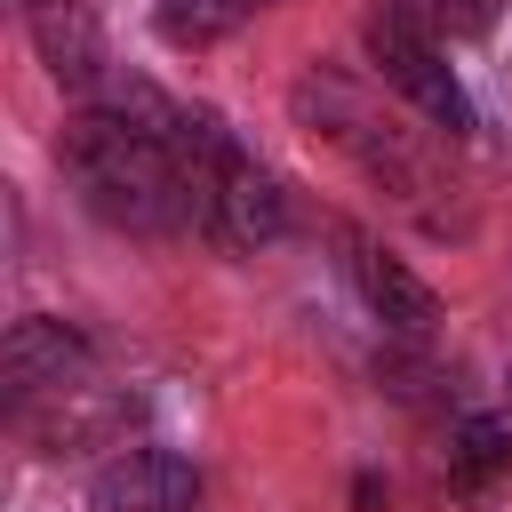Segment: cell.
Instances as JSON below:
<instances>
[{
	"instance_id": "11",
	"label": "cell",
	"mask_w": 512,
	"mask_h": 512,
	"mask_svg": "<svg viewBox=\"0 0 512 512\" xmlns=\"http://www.w3.org/2000/svg\"><path fill=\"white\" fill-rule=\"evenodd\" d=\"M432 8V24L448 32V40H480V32H496V16H504V0H424Z\"/></svg>"
},
{
	"instance_id": "8",
	"label": "cell",
	"mask_w": 512,
	"mask_h": 512,
	"mask_svg": "<svg viewBox=\"0 0 512 512\" xmlns=\"http://www.w3.org/2000/svg\"><path fill=\"white\" fill-rule=\"evenodd\" d=\"M512 480V400L504 408H480L448 432V496L464 512H480L496 488Z\"/></svg>"
},
{
	"instance_id": "4",
	"label": "cell",
	"mask_w": 512,
	"mask_h": 512,
	"mask_svg": "<svg viewBox=\"0 0 512 512\" xmlns=\"http://www.w3.org/2000/svg\"><path fill=\"white\" fill-rule=\"evenodd\" d=\"M368 56H376V72H384L424 120H440L448 136H472V96H464V80L448 72V56H440L400 8H376V16H368Z\"/></svg>"
},
{
	"instance_id": "2",
	"label": "cell",
	"mask_w": 512,
	"mask_h": 512,
	"mask_svg": "<svg viewBox=\"0 0 512 512\" xmlns=\"http://www.w3.org/2000/svg\"><path fill=\"white\" fill-rule=\"evenodd\" d=\"M168 152H176V168H184V224H192L208 248L256 256V248H272V240L288 232L280 184L232 144V128H224L216 112H184L176 136H168Z\"/></svg>"
},
{
	"instance_id": "13",
	"label": "cell",
	"mask_w": 512,
	"mask_h": 512,
	"mask_svg": "<svg viewBox=\"0 0 512 512\" xmlns=\"http://www.w3.org/2000/svg\"><path fill=\"white\" fill-rule=\"evenodd\" d=\"M40 8H48V0H40Z\"/></svg>"
},
{
	"instance_id": "7",
	"label": "cell",
	"mask_w": 512,
	"mask_h": 512,
	"mask_svg": "<svg viewBox=\"0 0 512 512\" xmlns=\"http://www.w3.org/2000/svg\"><path fill=\"white\" fill-rule=\"evenodd\" d=\"M344 248H352V280H360L368 312H376L392 336H432V328H440V296H432V280H416V272H408L384 240H368V232H352Z\"/></svg>"
},
{
	"instance_id": "5",
	"label": "cell",
	"mask_w": 512,
	"mask_h": 512,
	"mask_svg": "<svg viewBox=\"0 0 512 512\" xmlns=\"http://www.w3.org/2000/svg\"><path fill=\"white\" fill-rule=\"evenodd\" d=\"M88 360H96V344H88L72 320H56V312H24V320L8 328V344H0L8 400H48V392L80 384Z\"/></svg>"
},
{
	"instance_id": "9",
	"label": "cell",
	"mask_w": 512,
	"mask_h": 512,
	"mask_svg": "<svg viewBox=\"0 0 512 512\" xmlns=\"http://www.w3.org/2000/svg\"><path fill=\"white\" fill-rule=\"evenodd\" d=\"M128 424V400H112V392H88V384H64V392H48V408L32 416V440L48 448V456H72V448H96V440H112Z\"/></svg>"
},
{
	"instance_id": "1",
	"label": "cell",
	"mask_w": 512,
	"mask_h": 512,
	"mask_svg": "<svg viewBox=\"0 0 512 512\" xmlns=\"http://www.w3.org/2000/svg\"><path fill=\"white\" fill-rule=\"evenodd\" d=\"M64 168H72L80 200L104 224H120V232H168V224H184V168H176L168 136H152L144 120L112 112V104H88L64 128Z\"/></svg>"
},
{
	"instance_id": "12",
	"label": "cell",
	"mask_w": 512,
	"mask_h": 512,
	"mask_svg": "<svg viewBox=\"0 0 512 512\" xmlns=\"http://www.w3.org/2000/svg\"><path fill=\"white\" fill-rule=\"evenodd\" d=\"M352 504H360V512H384V480L360 472V480H352Z\"/></svg>"
},
{
	"instance_id": "10",
	"label": "cell",
	"mask_w": 512,
	"mask_h": 512,
	"mask_svg": "<svg viewBox=\"0 0 512 512\" xmlns=\"http://www.w3.org/2000/svg\"><path fill=\"white\" fill-rule=\"evenodd\" d=\"M248 8L256 0H160L152 8V32L168 48H216V40H232L248 24Z\"/></svg>"
},
{
	"instance_id": "6",
	"label": "cell",
	"mask_w": 512,
	"mask_h": 512,
	"mask_svg": "<svg viewBox=\"0 0 512 512\" xmlns=\"http://www.w3.org/2000/svg\"><path fill=\"white\" fill-rule=\"evenodd\" d=\"M88 512H200V472L176 448H120L96 472Z\"/></svg>"
},
{
	"instance_id": "3",
	"label": "cell",
	"mask_w": 512,
	"mask_h": 512,
	"mask_svg": "<svg viewBox=\"0 0 512 512\" xmlns=\"http://www.w3.org/2000/svg\"><path fill=\"white\" fill-rule=\"evenodd\" d=\"M296 112L312 120V136H328L336 152H352V160H360V176H376V184H392V192H416V152H408V144H400V128H392V120H376L344 80L304 72V80H296Z\"/></svg>"
}]
</instances>
